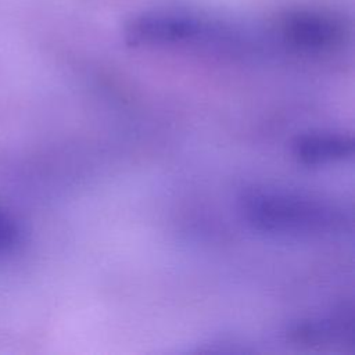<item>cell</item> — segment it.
I'll use <instances>...</instances> for the list:
<instances>
[{
    "mask_svg": "<svg viewBox=\"0 0 355 355\" xmlns=\"http://www.w3.org/2000/svg\"><path fill=\"white\" fill-rule=\"evenodd\" d=\"M239 209L252 230L280 239H330L351 226L349 215L338 204L284 189L245 190Z\"/></svg>",
    "mask_w": 355,
    "mask_h": 355,
    "instance_id": "1",
    "label": "cell"
},
{
    "mask_svg": "<svg viewBox=\"0 0 355 355\" xmlns=\"http://www.w3.org/2000/svg\"><path fill=\"white\" fill-rule=\"evenodd\" d=\"M122 36L130 47L233 46L239 42V33L232 26L175 8H154L133 15L125 22Z\"/></svg>",
    "mask_w": 355,
    "mask_h": 355,
    "instance_id": "2",
    "label": "cell"
},
{
    "mask_svg": "<svg viewBox=\"0 0 355 355\" xmlns=\"http://www.w3.org/2000/svg\"><path fill=\"white\" fill-rule=\"evenodd\" d=\"M277 33L287 46L309 54L333 51L347 36L345 25L340 18L312 8L284 12L277 21Z\"/></svg>",
    "mask_w": 355,
    "mask_h": 355,
    "instance_id": "3",
    "label": "cell"
},
{
    "mask_svg": "<svg viewBox=\"0 0 355 355\" xmlns=\"http://www.w3.org/2000/svg\"><path fill=\"white\" fill-rule=\"evenodd\" d=\"M293 157L306 166H323L352 158L354 139L336 130H311L291 141Z\"/></svg>",
    "mask_w": 355,
    "mask_h": 355,
    "instance_id": "4",
    "label": "cell"
},
{
    "mask_svg": "<svg viewBox=\"0 0 355 355\" xmlns=\"http://www.w3.org/2000/svg\"><path fill=\"white\" fill-rule=\"evenodd\" d=\"M286 336L290 343L308 348L352 344V315L341 309L334 315L298 320L287 329Z\"/></svg>",
    "mask_w": 355,
    "mask_h": 355,
    "instance_id": "5",
    "label": "cell"
},
{
    "mask_svg": "<svg viewBox=\"0 0 355 355\" xmlns=\"http://www.w3.org/2000/svg\"><path fill=\"white\" fill-rule=\"evenodd\" d=\"M21 227L14 215L0 205V257L12 252L21 241Z\"/></svg>",
    "mask_w": 355,
    "mask_h": 355,
    "instance_id": "6",
    "label": "cell"
}]
</instances>
